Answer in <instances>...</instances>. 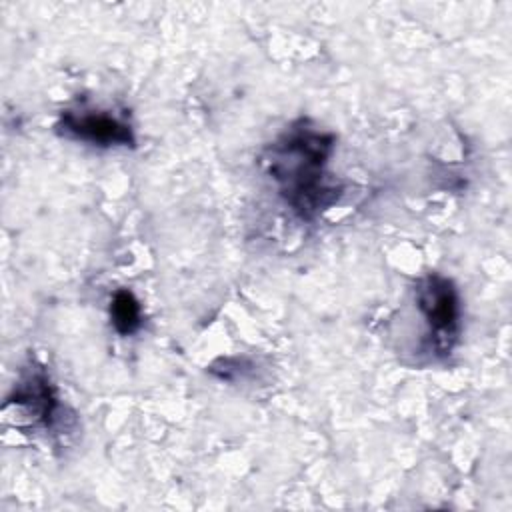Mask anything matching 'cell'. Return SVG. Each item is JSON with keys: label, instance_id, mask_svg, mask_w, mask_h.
Returning a JSON list of instances; mask_svg holds the SVG:
<instances>
[{"label": "cell", "instance_id": "6da1fadb", "mask_svg": "<svg viewBox=\"0 0 512 512\" xmlns=\"http://www.w3.org/2000/svg\"><path fill=\"white\" fill-rule=\"evenodd\" d=\"M334 148L336 136L332 132L298 120L264 150L268 176L300 220H314L342 194V188L326 172Z\"/></svg>", "mask_w": 512, "mask_h": 512}, {"label": "cell", "instance_id": "7a4b0ae2", "mask_svg": "<svg viewBox=\"0 0 512 512\" xmlns=\"http://www.w3.org/2000/svg\"><path fill=\"white\" fill-rule=\"evenodd\" d=\"M416 306L426 324L430 350L448 356L460 338L462 308L454 282L442 274H428L416 286Z\"/></svg>", "mask_w": 512, "mask_h": 512}, {"label": "cell", "instance_id": "3957f363", "mask_svg": "<svg viewBox=\"0 0 512 512\" xmlns=\"http://www.w3.org/2000/svg\"><path fill=\"white\" fill-rule=\"evenodd\" d=\"M56 130L66 138L100 148H132L136 144L130 122L110 110H64L56 122Z\"/></svg>", "mask_w": 512, "mask_h": 512}, {"label": "cell", "instance_id": "277c9868", "mask_svg": "<svg viewBox=\"0 0 512 512\" xmlns=\"http://www.w3.org/2000/svg\"><path fill=\"white\" fill-rule=\"evenodd\" d=\"M4 406H14L18 416H22L30 426L52 428L60 410V402L44 366L30 364L22 372Z\"/></svg>", "mask_w": 512, "mask_h": 512}, {"label": "cell", "instance_id": "5b68a950", "mask_svg": "<svg viewBox=\"0 0 512 512\" xmlns=\"http://www.w3.org/2000/svg\"><path fill=\"white\" fill-rule=\"evenodd\" d=\"M110 324L120 336H132L140 330L142 306L130 290L120 288L114 292L110 300Z\"/></svg>", "mask_w": 512, "mask_h": 512}]
</instances>
